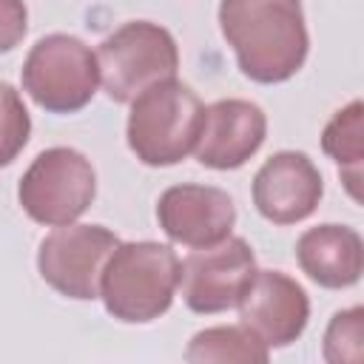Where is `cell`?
I'll list each match as a JSON object with an SVG mask.
<instances>
[{"instance_id": "cell-6", "label": "cell", "mask_w": 364, "mask_h": 364, "mask_svg": "<svg viewBox=\"0 0 364 364\" xmlns=\"http://www.w3.org/2000/svg\"><path fill=\"white\" fill-rule=\"evenodd\" d=\"M97 196L91 159L65 145L40 151L17 185V202L28 219L46 228L77 222Z\"/></svg>"}, {"instance_id": "cell-18", "label": "cell", "mask_w": 364, "mask_h": 364, "mask_svg": "<svg viewBox=\"0 0 364 364\" xmlns=\"http://www.w3.org/2000/svg\"><path fill=\"white\" fill-rule=\"evenodd\" d=\"M28 31V9L23 0H0V54L20 46Z\"/></svg>"}, {"instance_id": "cell-9", "label": "cell", "mask_w": 364, "mask_h": 364, "mask_svg": "<svg viewBox=\"0 0 364 364\" xmlns=\"http://www.w3.org/2000/svg\"><path fill=\"white\" fill-rule=\"evenodd\" d=\"M242 327L267 350L293 344L310 318L304 287L282 270H256L236 301Z\"/></svg>"}, {"instance_id": "cell-2", "label": "cell", "mask_w": 364, "mask_h": 364, "mask_svg": "<svg viewBox=\"0 0 364 364\" xmlns=\"http://www.w3.org/2000/svg\"><path fill=\"white\" fill-rule=\"evenodd\" d=\"M179 256L162 242H119L100 279V299L117 321L148 324L165 316L179 287Z\"/></svg>"}, {"instance_id": "cell-7", "label": "cell", "mask_w": 364, "mask_h": 364, "mask_svg": "<svg viewBox=\"0 0 364 364\" xmlns=\"http://www.w3.org/2000/svg\"><path fill=\"white\" fill-rule=\"evenodd\" d=\"M119 236L102 225H60L37 250V270L43 282L65 299L91 301L100 296V279Z\"/></svg>"}, {"instance_id": "cell-15", "label": "cell", "mask_w": 364, "mask_h": 364, "mask_svg": "<svg viewBox=\"0 0 364 364\" xmlns=\"http://www.w3.org/2000/svg\"><path fill=\"white\" fill-rule=\"evenodd\" d=\"M270 358V350L250 336L242 324H219L199 330L185 350V361L191 364H208V361H242V364H264Z\"/></svg>"}, {"instance_id": "cell-10", "label": "cell", "mask_w": 364, "mask_h": 364, "mask_svg": "<svg viewBox=\"0 0 364 364\" xmlns=\"http://www.w3.org/2000/svg\"><path fill=\"white\" fill-rule=\"evenodd\" d=\"M156 222L165 236L185 247H210L233 233L236 205L213 185H171L156 202Z\"/></svg>"}, {"instance_id": "cell-17", "label": "cell", "mask_w": 364, "mask_h": 364, "mask_svg": "<svg viewBox=\"0 0 364 364\" xmlns=\"http://www.w3.org/2000/svg\"><path fill=\"white\" fill-rule=\"evenodd\" d=\"M31 136V117L20 91L0 82V168L11 165Z\"/></svg>"}, {"instance_id": "cell-8", "label": "cell", "mask_w": 364, "mask_h": 364, "mask_svg": "<svg viewBox=\"0 0 364 364\" xmlns=\"http://www.w3.org/2000/svg\"><path fill=\"white\" fill-rule=\"evenodd\" d=\"M253 273L256 256L247 239L228 236L210 247H191L179 264L176 290H182V299L193 313H225L236 307Z\"/></svg>"}, {"instance_id": "cell-12", "label": "cell", "mask_w": 364, "mask_h": 364, "mask_svg": "<svg viewBox=\"0 0 364 364\" xmlns=\"http://www.w3.org/2000/svg\"><path fill=\"white\" fill-rule=\"evenodd\" d=\"M267 136V117L264 111L239 97L216 100L205 108L202 131L196 139V159L213 171H233L242 168Z\"/></svg>"}, {"instance_id": "cell-13", "label": "cell", "mask_w": 364, "mask_h": 364, "mask_svg": "<svg viewBox=\"0 0 364 364\" xmlns=\"http://www.w3.org/2000/svg\"><path fill=\"white\" fill-rule=\"evenodd\" d=\"M299 267L318 287L341 290L353 287L364 270V242L350 225H316L296 242Z\"/></svg>"}, {"instance_id": "cell-3", "label": "cell", "mask_w": 364, "mask_h": 364, "mask_svg": "<svg viewBox=\"0 0 364 364\" xmlns=\"http://www.w3.org/2000/svg\"><path fill=\"white\" fill-rule=\"evenodd\" d=\"M205 119V105L185 82L162 80L131 100L128 148L142 165L168 168L193 154Z\"/></svg>"}, {"instance_id": "cell-11", "label": "cell", "mask_w": 364, "mask_h": 364, "mask_svg": "<svg viewBox=\"0 0 364 364\" xmlns=\"http://www.w3.org/2000/svg\"><path fill=\"white\" fill-rule=\"evenodd\" d=\"M321 193V171L304 151H276L253 176V205L273 225L304 222Z\"/></svg>"}, {"instance_id": "cell-14", "label": "cell", "mask_w": 364, "mask_h": 364, "mask_svg": "<svg viewBox=\"0 0 364 364\" xmlns=\"http://www.w3.org/2000/svg\"><path fill=\"white\" fill-rule=\"evenodd\" d=\"M361 117H364V105L361 100H350L344 108H338L324 131H321V151L338 165L341 171V182L347 185L350 196L358 202L361 191V159H364V128H361Z\"/></svg>"}, {"instance_id": "cell-4", "label": "cell", "mask_w": 364, "mask_h": 364, "mask_svg": "<svg viewBox=\"0 0 364 364\" xmlns=\"http://www.w3.org/2000/svg\"><path fill=\"white\" fill-rule=\"evenodd\" d=\"M97 65L102 91L114 102H131L145 88L176 77L179 48L165 26L131 20L100 43Z\"/></svg>"}, {"instance_id": "cell-16", "label": "cell", "mask_w": 364, "mask_h": 364, "mask_svg": "<svg viewBox=\"0 0 364 364\" xmlns=\"http://www.w3.org/2000/svg\"><path fill=\"white\" fill-rule=\"evenodd\" d=\"M321 355L330 364H358L364 358V307L355 304L330 318Z\"/></svg>"}, {"instance_id": "cell-5", "label": "cell", "mask_w": 364, "mask_h": 364, "mask_svg": "<svg viewBox=\"0 0 364 364\" xmlns=\"http://www.w3.org/2000/svg\"><path fill=\"white\" fill-rule=\"evenodd\" d=\"M23 91L48 114H74L85 108L100 88V65L91 46L74 34L40 37L20 68Z\"/></svg>"}, {"instance_id": "cell-1", "label": "cell", "mask_w": 364, "mask_h": 364, "mask_svg": "<svg viewBox=\"0 0 364 364\" xmlns=\"http://www.w3.org/2000/svg\"><path fill=\"white\" fill-rule=\"evenodd\" d=\"M219 28L242 74L262 85L296 77L310 51L301 0H222Z\"/></svg>"}]
</instances>
